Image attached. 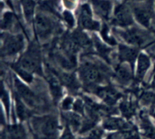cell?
Returning <instances> with one entry per match:
<instances>
[{"mask_svg": "<svg viewBox=\"0 0 155 139\" xmlns=\"http://www.w3.org/2000/svg\"><path fill=\"white\" fill-rule=\"evenodd\" d=\"M15 100H16L17 113H18V116L21 119H25L29 116L28 110L26 109L25 106L23 104L18 96H15Z\"/></svg>", "mask_w": 155, "mask_h": 139, "instance_id": "cb8c5ba5", "label": "cell"}, {"mask_svg": "<svg viewBox=\"0 0 155 139\" xmlns=\"http://www.w3.org/2000/svg\"><path fill=\"white\" fill-rule=\"evenodd\" d=\"M152 115H153V116H154V117H155V109H154V110H153V112H152Z\"/></svg>", "mask_w": 155, "mask_h": 139, "instance_id": "f35d334b", "label": "cell"}, {"mask_svg": "<svg viewBox=\"0 0 155 139\" xmlns=\"http://www.w3.org/2000/svg\"><path fill=\"white\" fill-rule=\"evenodd\" d=\"M107 33H108V27H107V25L104 24V25L103 26L102 31H101V35H102L103 38H104V39L107 42V43L110 44V45H116L117 43L116 40H115L114 38L110 37V36H108Z\"/></svg>", "mask_w": 155, "mask_h": 139, "instance_id": "f1b7e54d", "label": "cell"}, {"mask_svg": "<svg viewBox=\"0 0 155 139\" xmlns=\"http://www.w3.org/2000/svg\"><path fill=\"white\" fill-rule=\"evenodd\" d=\"M2 98L3 102L5 103V105L7 110H8L9 108V99L8 96V93L4 89L2 86Z\"/></svg>", "mask_w": 155, "mask_h": 139, "instance_id": "1f68e13d", "label": "cell"}, {"mask_svg": "<svg viewBox=\"0 0 155 139\" xmlns=\"http://www.w3.org/2000/svg\"><path fill=\"white\" fill-rule=\"evenodd\" d=\"M15 84L18 95L29 106L32 107H37L39 105V99L29 88L24 86L17 78H15Z\"/></svg>", "mask_w": 155, "mask_h": 139, "instance_id": "52a82bcc", "label": "cell"}, {"mask_svg": "<svg viewBox=\"0 0 155 139\" xmlns=\"http://www.w3.org/2000/svg\"><path fill=\"white\" fill-rule=\"evenodd\" d=\"M117 33L128 43L135 45H144L148 39V34L142 30L133 27L125 31L118 30Z\"/></svg>", "mask_w": 155, "mask_h": 139, "instance_id": "5b68a950", "label": "cell"}, {"mask_svg": "<svg viewBox=\"0 0 155 139\" xmlns=\"http://www.w3.org/2000/svg\"><path fill=\"white\" fill-rule=\"evenodd\" d=\"M18 63L27 71L36 73L40 76L43 74L41 66L40 51L36 44H30L28 50L20 58Z\"/></svg>", "mask_w": 155, "mask_h": 139, "instance_id": "3957f363", "label": "cell"}, {"mask_svg": "<svg viewBox=\"0 0 155 139\" xmlns=\"http://www.w3.org/2000/svg\"><path fill=\"white\" fill-rule=\"evenodd\" d=\"M61 139H74V137L71 134V132L70 131V130L68 128V129H66L65 132L64 133L63 136H62Z\"/></svg>", "mask_w": 155, "mask_h": 139, "instance_id": "d590c367", "label": "cell"}, {"mask_svg": "<svg viewBox=\"0 0 155 139\" xmlns=\"http://www.w3.org/2000/svg\"><path fill=\"white\" fill-rule=\"evenodd\" d=\"M154 73H155V66H154ZM152 87H153V88H155V74H154V79H153V82H152Z\"/></svg>", "mask_w": 155, "mask_h": 139, "instance_id": "74e56055", "label": "cell"}, {"mask_svg": "<svg viewBox=\"0 0 155 139\" xmlns=\"http://www.w3.org/2000/svg\"><path fill=\"white\" fill-rule=\"evenodd\" d=\"M107 72L108 70L104 64L94 62H84L80 68V77L86 87L89 89L96 86L98 83L103 82L106 79Z\"/></svg>", "mask_w": 155, "mask_h": 139, "instance_id": "6da1fadb", "label": "cell"}, {"mask_svg": "<svg viewBox=\"0 0 155 139\" xmlns=\"http://www.w3.org/2000/svg\"><path fill=\"white\" fill-rule=\"evenodd\" d=\"M74 2H75V0H64L65 6L69 8H72L74 7Z\"/></svg>", "mask_w": 155, "mask_h": 139, "instance_id": "8d00e7d4", "label": "cell"}, {"mask_svg": "<svg viewBox=\"0 0 155 139\" xmlns=\"http://www.w3.org/2000/svg\"><path fill=\"white\" fill-rule=\"evenodd\" d=\"M104 127L107 129H123L128 127V124L119 118H109L104 122Z\"/></svg>", "mask_w": 155, "mask_h": 139, "instance_id": "ac0fdd59", "label": "cell"}, {"mask_svg": "<svg viewBox=\"0 0 155 139\" xmlns=\"http://www.w3.org/2000/svg\"><path fill=\"white\" fill-rule=\"evenodd\" d=\"M93 42L98 54H99L101 57H104L107 62L110 61V60H109V53H110V48H108L106 45H104V44L101 43V41H100L99 39H98V37H96V36H95V35H93Z\"/></svg>", "mask_w": 155, "mask_h": 139, "instance_id": "d6986e66", "label": "cell"}, {"mask_svg": "<svg viewBox=\"0 0 155 139\" xmlns=\"http://www.w3.org/2000/svg\"><path fill=\"white\" fill-rule=\"evenodd\" d=\"M21 3L24 8V12L25 18L28 22H30L33 18V12H34L35 2L33 0H21Z\"/></svg>", "mask_w": 155, "mask_h": 139, "instance_id": "ffe728a7", "label": "cell"}, {"mask_svg": "<svg viewBox=\"0 0 155 139\" xmlns=\"http://www.w3.org/2000/svg\"><path fill=\"white\" fill-rule=\"evenodd\" d=\"M23 48H24V38L21 35H17V36L5 35L4 43L2 48V56L14 55L22 50Z\"/></svg>", "mask_w": 155, "mask_h": 139, "instance_id": "277c9868", "label": "cell"}, {"mask_svg": "<svg viewBox=\"0 0 155 139\" xmlns=\"http://www.w3.org/2000/svg\"><path fill=\"white\" fill-rule=\"evenodd\" d=\"M120 110L124 116H126L127 117H130L135 111L134 106L131 103L127 102V101H124V102L121 103Z\"/></svg>", "mask_w": 155, "mask_h": 139, "instance_id": "d4e9b609", "label": "cell"}, {"mask_svg": "<svg viewBox=\"0 0 155 139\" xmlns=\"http://www.w3.org/2000/svg\"><path fill=\"white\" fill-rule=\"evenodd\" d=\"M35 131L41 139H55L58 136L57 119L51 116L35 118L33 120Z\"/></svg>", "mask_w": 155, "mask_h": 139, "instance_id": "7a4b0ae2", "label": "cell"}, {"mask_svg": "<svg viewBox=\"0 0 155 139\" xmlns=\"http://www.w3.org/2000/svg\"><path fill=\"white\" fill-rule=\"evenodd\" d=\"M74 108L76 111L80 112V113H83V104L81 100H77V101L74 103Z\"/></svg>", "mask_w": 155, "mask_h": 139, "instance_id": "836d02e7", "label": "cell"}, {"mask_svg": "<svg viewBox=\"0 0 155 139\" xmlns=\"http://www.w3.org/2000/svg\"><path fill=\"white\" fill-rule=\"evenodd\" d=\"M95 12L104 19H108L110 10L111 2L107 0H91Z\"/></svg>", "mask_w": 155, "mask_h": 139, "instance_id": "7c38bea8", "label": "cell"}, {"mask_svg": "<svg viewBox=\"0 0 155 139\" xmlns=\"http://www.w3.org/2000/svg\"><path fill=\"white\" fill-rule=\"evenodd\" d=\"M48 82L53 98L54 101H58L62 95V89L60 81L58 79L55 75L49 71L48 73Z\"/></svg>", "mask_w": 155, "mask_h": 139, "instance_id": "4fadbf2b", "label": "cell"}, {"mask_svg": "<svg viewBox=\"0 0 155 139\" xmlns=\"http://www.w3.org/2000/svg\"><path fill=\"white\" fill-rule=\"evenodd\" d=\"M115 78L122 85H127L133 78L131 70L125 65H118L116 68Z\"/></svg>", "mask_w": 155, "mask_h": 139, "instance_id": "5bb4252c", "label": "cell"}, {"mask_svg": "<svg viewBox=\"0 0 155 139\" xmlns=\"http://www.w3.org/2000/svg\"><path fill=\"white\" fill-rule=\"evenodd\" d=\"M64 18L65 21L67 22V24L69 25L70 27H73L74 26V18L73 17L72 14L70 11H65L63 14Z\"/></svg>", "mask_w": 155, "mask_h": 139, "instance_id": "4dcf8cb0", "label": "cell"}, {"mask_svg": "<svg viewBox=\"0 0 155 139\" xmlns=\"http://www.w3.org/2000/svg\"><path fill=\"white\" fill-rule=\"evenodd\" d=\"M151 65L150 59L148 56L145 54H140L139 57V63H138V70H137V80L140 81L144 78L145 73L147 72L148 69Z\"/></svg>", "mask_w": 155, "mask_h": 139, "instance_id": "2e32d148", "label": "cell"}, {"mask_svg": "<svg viewBox=\"0 0 155 139\" xmlns=\"http://www.w3.org/2000/svg\"><path fill=\"white\" fill-rule=\"evenodd\" d=\"M138 54V50L130 48L126 45H120L119 46V58L120 61H127L131 64L132 67L134 66L135 60Z\"/></svg>", "mask_w": 155, "mask_h": 139, "instance_id": "8fae6325", "label": "cell"}, {"mask_svg": "<svg viewBox=\"0 0 155 139\" xmlns=\"http://www.w3.org/2000/svg\"><path fill=\"white\" fill-rule=\"evenodd\" d=\"M8 134L10 139H24L25 131L21 125H13L8 128Z\"/></svg>", "mask_w": 155, "mask_h": 139, "instance_id": "44dd1931", "label": "cell"}, {"mask_svg": "<svg viewBox=\"0 0 155 139\" xmlns=\"http://www.w3.org/2000/svg\"><path fill=\"white\" fill-rule=\"evenodd\" d=\"M142 101L145 104L155 103V94L153 92H145L142 95Z\"/></svg>", "mask_w": 155, "mask_h": 139, "instance_id": "f546056e", "label": "cell"}, {"mask_svg": "<svg viewBox=\"0 0 155 139\" xmlns=\"http://www.w3.org/2000/svg\"><path fill=\"white\" fill-rule=\"evenodd\" d=\"M14 15L10 12H7L5 14L4 18H3L2 21V28L5 30H8L12 27V24L14 22Z\"/></svg>", "mask_w": 155, "mask_h": 139, "instance_id": "484cf974", "label": "cell"}, {"mask_svg": "<svg viewBox=\"0 0 155 139\" xmlns=\"http://www.w3.org/2000/svg\"><path fill=\"white\" fill-rule=\"evenodd\" d=\"M144 134L150 139H155V128L147 119H143L142 124Z\"/></svg>", "mask_w": 155, "mask_h": 139, "instance_id": "603a6c76", "label": "cell"}, {"mask_svg": "<svg viewBox=\"0 0 155 139\" xmlns=\"http://www.w3.org/2000/svg\"><path fill=\"white\" fill-rule=\"evenodd\" d=\"M60 79L71 92H76L80 89V83L75 74L62 73L60 75Z\"/></svg>", "mask_w": 155, "mask_h": 139, "instance_id": "9a60e30c", "label": "cell"}, {"mask_svg": "<svg viewBox=\"0 0 155 139\" xmlns=\"http://www.w3.org/2000/svg\"><path fill=\"white\" fill-rule=\"evenodd\" d=\"M80 24L82 27L87 30H99V24L92 19V12L89 5L85 4L81 7L80 15Z\"/></svg>", "mask_w": 155, "mask_h": 139, "instance_id": "9c48e42d", "label": "cell"}, {"mask_svg": "<svg viewBox=\"0 0 155 139\" xmlns=\"http://www.w3.org/2000/svg\"><path fill=\"white\" fill-rule=\"evenodd\" d=\"M72 36L75 42L78 45V46L80 47V48L89 49L92 47V42L89 39V38L82 31L77 30V31L73 33Z\"/></svg>", "mask_w": 155, "mask_h": 139, "instance_id": "e0dca14e", "label": "cell"}, {"mask_svg": "<svg viewBox=\"0 0 155 139\" xmlns=\"http://www.w3.org/2000/svg\"><path fill=\"white\" fill-rule=\"evenodd\" d=\"M55 3L52 0H45V1L41 2L39 5L42 10L52 12V13L56 14L55 12Z\"/></svg>", "mask_w": 155, "mask_h": 139, "instance_id": "4316f807", "label": "cell"}, {"mask_svg": "<svg viewBox=\"0 0 155 139\" xmlns=\"http://www.w3.org/2000/svg\"><path fill=\"white\" fill-rule=\"evenodd\" d=\"M12 67L26 82H31L33 81V76H32L31 74L29 73V71H27V70L23 68L19 63H13V64H12Z\"/></svg>", "mask_w": 155, "mask_h": 139, "instance_id": "7402d4cb", "label": "cell"}, {"mask_svg": "<svg viewBox=\"0 0 155 139\" xmlns=\"http://www.w3.org/2000/svg\"><path fill=\"white\" fill-rule=\"evenodd\" d=\"M101 131L100 130L97 129L92 131L89 135V139H101Z\"/></svg>", "mask_w": 155, "mask_h": 139, "instance_id": "e575fe53", "label": "cell"}, {"mask_svg": "<svg viewBox=\"0 0 155 139\" xmlns=\"http://www.w3.org/2000/svg\"><path fill=\"white\" fill-rule=\"evenodd\" d=\"M67 120L71 124L74 128H77L80 125V117L77 115L73 114V113H69L66 116Z\"/></svg>", "mask_w": 155, "mask_h": 139, "instance_id": "83f0119b", "label": "cell"}, {"mask_svg": "<svg viewBox=\"0 0 155 139\" xmlns=\"http://www.w3.org/2000/svg\"><path fill=\"white\" fill-rule=\"evenodd\" d=\"M113 23L120 27H127L133 24L129 9L124 5H119L117 6L114 11V20Z\"/></svg>", "mask_w": 155, "mask_h": 139, "instance_id": "ba28073f", "label": "cell"}, {"mask_svg": "<svg viewBox=\"0 0 155 139\" xmlns=\"http://www.w3.org/2000/svg\"><path fill=\"white\" fill-rule=\"evenodd\" d=\"M73 104V100L71 98H67L64 100L63 103H62V107L64 110H68L71 107Z\"/></svg>", "mask_w": 155, "mask_h": 139, "instance_id": "d6a6232c", "label": "cell"}, {"mask_svg": "<svg viewBox=\"0 0 155 139\" xmlns=\"http://www.w3.org/2000/svg\"><path fill=\"white\" fill-rule=\"evenodd\" d=\"M36 30L41 39H46L54 30V24L50 18L42 14H38L35 20Z\"/></svg>", "mask_w": 155, "mask_h": 139, "instance_id": "8992f818", "label": "cell"}, {"mask_svg": "<svg viewBox=\"0 0 155 139\" xmlns=\"http://www.w3.org/2000/svg\"><path fill=\"white\" fill-rule=\"evenodd\" d=\"M133 10L135 17L139 23L144 27H149L151 18V8L144 5L134 6Z\"/></svg>", "mask_w": 155, "mask_h": 139, "instance_id": "30bf717a", "label": "cell"}]
</instances>
